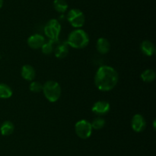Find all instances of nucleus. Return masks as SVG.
<instances>
[{"label": "nucleus", "instance_id": "nucleus-1", "mask_svg": "<svg viewBox=\"0 0 156 156\" xmlns=\"http://www.w3.org/2000/svg\"><path fill=\"white\" fill-rule=\"evenodd\" d=\"M119 75L114 67L103 65L98 69L94 76V84L99 90L103 92L111 91L117 86Z\"/></svg>", "mask_w": 156, "mask_h": 156}, {"label": "nucleus", "instance_id": "nucleus-13", "mask_svg": "<svg viewBox=\"0 0 156 156\" xmlns=\"http://www.w3.org/2000/svg\"><path fill=\"white\" fill-rule=\"evenodd\" d=\"M53 51H54L55 56L57 58H59V59L65 58L68 55L69 51V45L66 44V42L59 44V45L55 47Z\"/></svg>", "mask_w": 156, "mask_h": 156}, {"label": "nucleus", "instance_id": "nucleus-4", "mask_svg": "<svg viewBox=\"0 0 156 156\" xmlns=\"http://www.w3.org/2000/svg\"><path fill=\"white\" fill-rule=\"evenodd\" d=\"M62 26L57 19H50L44 27V34L51 41L57 42L60 35Z\"/></svg>", "mask_w": 156, "mask_h": 156}, {"label": "nucleus", "instance_id": "nucleus-3", "mask_svg": "<svg viewBox=\"0 0 156 156\" xmlns=\"http://www.w3.org/2000/svg\"><path fill=\"white\" fill-rule=\"evenodd\" d=\"M46 99L50 102H55L59 99L62 89L59 83L55 80H48L43 84V90Z\"/></svg>", "mask_w": 156, "mask_h": 156}, {"label": "nucleus", "instance_id": "nucleus-7", "mask_svg": "<svg viewBox=\"0 0 156 156\" xmlns=\"http://www.w3.org/2000/svg\"><path fill=\"white\" fill-rule=\"evenodd\" d=\"M110 110H111V105L108 101L105 100L97 101L91 107L92 113L98 116H105L109 113Z\"/></svg>", "mask_w": 156, "mask_h": 156}, {"label": "nucleus", "instance_id": "nucleus-9", "mask_svg": "<svg viewBox=\"0 0 156 156\" xmlns=\"http://www.w3.org/2000/svg\"><path fill=\"white\" fill-rule=\"evenodd\" d=\"M27 42L30 48L37 50V49L41 48V47L44 45L45 43V38L39 34H34L29 37Z\"/></svg>", "mask_w": 156, "mask_h": 156}, {"label": "nucleus", "instance_id": "nucleus-19", "mask_svg": "<svg viewBox=\"0 0 156 156\" xmlns=\"http://www.w3.org/2000/svg\"><path fill=\"white\" fill-rule=\"evenodd\" d=\"M54 43V41H51V40H49L48 42L44 43V45L41 47L42 53L46 55H50V54H52V52L54 50V48H53V44Z\"/></svg>", "mask_w": 156, "mask_h": 156}, {"label": "nucleus", "instance_id": "nucleus-2", "mask_svg": "<svg viewBox=\"0 0 156 156\" xmlns=\"http://www.w3.org/2000/svg\"><path fill=\"white\" fill-rule=\"evenodd\" d=\"M66 44L73 48L83 49L89 44V36L82 29L76 28L69 33Z\"/></svg>", "mask_w": 156, "mask_h": 156}, {"label": "nucleus", "instance_id": "nucleus-15", "mask_svg": "<svg viewBox=\"0 0 156 156\" xmlns=\"http://www.w3.org/2000/svg\"><path fill=\"white\" fill-rule=\"evenodd\" d=\"M142 80L145 83H151L155 80L156 74L155 70L152 69H146L144 71L142 72L140 75Z\"/></svg>", "mask_w": 156, "mask_h": 156}, {"label": "nucleus", "instance_id": "nucleus-22", "mask_svg": "<svg viewBox=\"0 0 156 156\" xmlns=\"http://www.w3.org/2000/svg\"><path fill=\"white\" fill-rule=\"evenodd\" d=\"M153 127H154V128H155V120H154V122H153Z\"/></svg>", "mask_w": 156, "mask_h": 156}, {"label": "nucleus", "instance_id": "nucleus-16", "mask_svg": "<svg viewBox=\"0 0 156 156\" xmlns=\"http://www.w3.org/2000/svg\"><path fill=\"white\" fill-rule=\"evenodd\" d=\"M13 92L12 88L5 84H0V98L1 99H9L12 97Z\"/></svg>", "mask_w": 156, "mask_h": 156}, {"label": "nucleus", "instance_id": "nucleus-20", "mask_svg": "<svg viewBox=\"0 0 156 156\" xmlns=\"http://www.w3.org/2000/svg\"><path fill=\"white\" fill-rule=\"evenodd\" d=\"M29 89L32 93H38L42 92L43 90V84L39 81H32L29 86Z\"/></svg>", "mask_w": 156, "mask_h": 156}, {"label": "nucleus", "instance_id": "nucleus-12", "mask_svg": "<svg viewBox=\"0 0 156 156\" xmlns=\"http://www.w3.org/2000/svg\"><path fill=\"white\" fill-rule=\"evenodd\" d=\"M96 48L97 50L101 54H106L110 51L111 44L109 41L105 38H99L96 43Z\"/></svg>", "mask_w": 156, "mask_h": 156}, {"label": "nucleus", "instance_id": "nucleus-11", "mask_svg": "<svg viewBox=\"0 0 156 156\" xmlns=\"http://www.w3.org/2000/svg\"><path fill=\"white\" fill-rule=\"evenodd\" d=\"M140 50L143 54L148 57H152L155 53V44L149 40H145L140 44Z\"/></svg>", "mask_w": 156, "mask_h": 156}, {"label": "nucleus", "instance_id": "nucleus-17", "mask_svg": "<svg viewBox=\"0 0 156 156\" xmlns=\"http://www.w3.org/2000/svg\"><path fill=\"white\" fill-rule=\"evenodd\" d=\"M53 8L59 13H65L68 9V4L65 0H54Z\"/></svg>", "mask_w": 156, "mask_h": 156}, {"label": "nucleus", "instance_id": "nucleus-21", "mask_svg": "<svg viewBox=\"0 0 156 156\" xmlns=\"http://www.w3.org/2000/svg\"><path fill=\"white\" fill-rule=\"evenodd\" d=\"M3 2H4V1H3V0H0V9H2V7Z\"/></svg>", "mask_w": 156, "mask_h": 156}, {"label": "nucleus", "instance_id": "nucleus-14", "mask_svg": "<svg viewBox=\"0 0 156 156\" xmlns=\"http://www.w3.org/2000/svg\"><path fill=\"white\" fill-rule=\"evenodd\" d=\"M15 131V125L11 121H5L0 126V132L2 136H9Z\"/></svg>", "mask_w": 156, "mask_h": 156}, {"label": "nucleus", "instance_id": "nucleus-10", "mask_svg": "<svg viewBox=\"0 0 156 156\" xmlns=\"http://www.w3.org/2000/svg\"><path fill=\"white\" fill-rule=\"evenodd\" d=\"M21 74L25 80L33 81L36 76V70L30 64H25L21 68Z\"/></svg>", "mask_w": 156, "mask_h": 156}, {"label": "nucleus", "instance_id": "nucleus-18", "mask_svg": "<svg viewBox=\"0 0 156 156\" xmlns=\"http://www.w3.org/2000/svg\"><path fill=\"white\" fill-rule=\"evenodd\" d=\"M105 124H106L105 119L102 118L101 116H98L95 119H93L92 122H91V127H92L93 129L95 130H100L103 128L105 127Z\"/></svg>", "mask_w": 156, "mask_h": 156}, {"label": "nucleus", "instance_id": "nucleus-6", "mask_svg": "<svg viewBox=\"0 0 156 156\" xmlns=\"http://www.w3.org/2000/svg\"><path fill=\"white\" fill-rule=\"evenodd\" d=\"M92 127L91 122L86 119H81L75 125V132L79 138L82 139H87L91 136Z\"/></svg>", "mask_w": 156, "mask_h": 156}, {"label": "nucleus", "instance_id": "nucleus-8", "mask_svg": "<svg viewBox=\"0 0 156 156\" xmlns=\"http://www.w3.org/2000/svg\"><path fill=\"white\" fill-rule=\"evenodd\" d=\"M131 126L133 130L136 132H142L146 128V119L141 114H135L132 118Z\"/></svg>", "mask_w": 156, "mask_h": 156}, {"label": "nucleus", "instance_id": "nucleus-5", "mask_svg": "<svg viewBox=\"0 0 156 156\" xmlns=\"http://www.w3.org/2000/svg\"><path fill=\"white\" fill-rule=\"evenodd\" d=\"M67 21L73 28H80L85 24V17L83 12L78 9H72L67 13Z\"/></svg>", "mask_w": 156, "mask_h": 156}]
</instances>
